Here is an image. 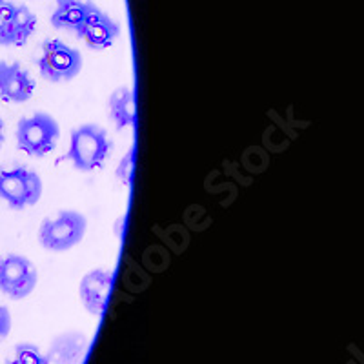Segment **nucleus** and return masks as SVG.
<instances>
[{"mask_svg":"<svg viewBox=\"0 0 364 364\" xmlns=\"http://www.w3.org/2000/svg\"><path fill=\"white\" fill-rule=\"evenodd\" d=\"M60 128L48 113H33L17 124V148L29 157H46L57 148Z\"/></svg>","mask_w":364,"mask_h":364,"instance_id":"obj_3","label":"nucleus"},{"mask_svg":"<svg viewBox=\"0 0 364 364\" xmlns=\"http://www.w3.org/2000/svg\"><path fill=\"white\" fill-rule=\"evenodd\" d=\"M0 2H2V0H0Z\"/></svg>","mask_w":364,"mask_h":364,"instance_id":"obj_19","label":"nucleus"},{"mask_svg":"<svg viewBox=\"0 0 364 364\" xmlns=\"http://www.w3.org/2000/svg\"><path fill=\"white\" fill-rule=\"evenodd\" d=\"M87 220L75 210L58 211L55 217L42 220L38 228V242L50 252H66L84 239Z\"/></svg>","mask_w":364,"mask_h":364,"instance_id":"obj_2","label":"nucleus"},{"mask_svg":"<svg viewBox=\"0 0 364 364\" xmlns=\"http://www.w3.org/2000/svg\"><path fill=\"white\" fill-rule=\"evenodd\" d=\"M35 29L37 17L28 6L0 2V46H24Z\"/></svg>","mask_w":364,"mask_h":364,"instance_id":"obj_7","label":"nucleus"},{"mask_svg":"<svg viewBox=\"0 0 364 364\" xmlns=\"http://www.w3.org/2000/svg\"><path fill=\"white\" fill-rule=\"evenodd\" d=\"M108 113L117 129L132 128L135 124V97L129 87L113 91L108 102Z\"/></svg>","mask_w":364,"mask_h":364,"instance_id":"obj_13","label":"nucleus"},{"mask_svg":"<svg viewBox=\"0 0 364 364\" xmlns=\"http://www.w3.org/2000/svg\"><path fill=\"white\" fill-rule=\"evenodd\" d=\"M133 168H135V148H129L122 159H120L119 166H117V178H119L120 184H124V186H129V182H132L133 177Z\"/></svg>","mask_w":364,"mask_h":364,"instance_id":"obj_15","label":"nucleus"},{"mask_svg":"<svg viewBox=\"0 0 364 364\" xmlns=\"http://www.w3.org/2000/svg\"><path fill=\"white\" fill-rule=\"evenodd\" d=\"M35 93V80L18 63L0 60V99L6 102H28Z\"/></svg>","mask_w":364,"mask_h":364,"instance_id":"obj_9","label":"nucleus"},{"mask_svg":"<svg viewBox=\"0 0 364 364\" xmlns=\"http://www.w3.org/2000/svg\"><path fill=\"white\" fill-rule=\"evenodd\" d=\"M87 350V339L80 331H66L55 337L48 350L50 364H82Z\"/></svg>","mask_w":364,"mask_h":364,"instance_id":"obj_12","label":"nucleus"},{"mask_svg":"<svg viewBox=\"0 0 364 364\" xmlns=\"http://www.w3.org/2000/svg\"><path fill=\"white\" fill-rule=\"evenodd\" d=\"M109 151L112 141L106 129L97 124H82L71 132L70 148L64 159L73 164L75 170L87 173L102 168Z\"/></svg>","mask_w":364,"mask_h":364,"instance_id":"obj_1","label":"nucleus"},{"mask_svg":"<svg viewBox=\"0 0 364 364\" xmlns=\"http://www.w3.org/2000/svg\"><path fill=\"white\" fill-rule=\"evenodd\" d=\"M11 331V314L6 306H0V343L9 336Z\"/></svg>","mask_w":364,"mask_h":364,"instance_id":"obj_16","label":"nucleus"},{"mask_svg":"<svg viewBox=\"0 0 364 364\" xmlns=\"http://www.w3.org/2000/svg\"><path fill=\"white\" fill-rule=\"evenodd\" d=\"M38 71L48 82H70L82 70V55L66 42L50 38L42 44Z\"/></svg>","mask_w":364,"mask_h":364,"instance_id":"obj_4","label":"nucleus"},{"mask_svg":"<svg viewBox=\"0 0 364 364\" xmlns=\"http://www.w3.org/2000/svg\"><path fill=\"white\" fill-rule=\"evenodd\" d=\"M124 224H126V215H120L115 223V235L117 237H122V230H124Z\"/></svg>","mask_w":364,"mask_h":364,"instance_id":"obj_17","label":"nucleus"},{"mask_svg":"<svg viewBox=\"0 0 364 364\" xmlns=\"http://www.w3.org/2000/svg\"><path fill=\"white\" fill-rule=\"evenodd\" d=\"M42 197V181L37 171L26 166L0 170V200L11 210L35 206Z\"/></svg>","mask_w":364,"mask_h":364,"instance_id":"obj_5","label":"nucleus"},{"mask_svg":"<svg viewBox=\"0 0 364 364\" xmlns=\"http://www.w3.org/2000/svg\"><path fill=\"white\" fill-rule=\"evenodd\" d=\"M37 282V268L29 259L18 253L0 257V294L13 301H21L33 294Z\"/></svg>","mask_w":364,"mask_h":364,"instance_id":"obj_6","label":"nucleus"},{"mask_svg":"<svg viewBox=\"0 0 364 364\" xmlns=\"http://www.w3.org/2000/svg\"><path fill=\"white\" fill-rule=\"evenodd\" d=\"M75 35L82 38L90 50L100 51L109 48L120 37V26L102 9L97 8Z\"/></svg>","mask_w":364,"mask_h":364,"instance_id":"obj_10","label":"nucleus"},{"mask_svg":"<svg viewBox=\"0 0 364 364\" xmlns=\"http://www.w3.org/2000/svg\"><path fill=\"white\" fill-rule=\"evenodd\" d=\"M97 6L90 0H57L50 22L55 29L77 33Z\"/></svg>","mask_w":364,"mask_h":364,"instance_id":"obj_11","label":"nucleus"},{"mask_svg":"<svg viewBox=\"0 0 364 364\" xmlns=\"http://www.w3.org/2000/svg\"><path fill=\"white\" fill-rule=\"evenodd\" d=\"M6 141V135H4V120L0 119V148H2V144H4Z\"/></svg>","mask_w":364,"mask_h":364,"instance_id":"obj_18","label":"nucleus"},{"mask_svg":"<svg viewBox=\"0 0 364 364\" xmlns=\"http://www.w3.org/2000/svg\"><path fill=\"white\" fill-rule=\"evenodd\" d=\"M6 364H50V359L37 344L21 343L15 346L11 357L6 359Z\"/></svg>","mask_w":364,"mask_h":364,"instance_id":"obj_14","label":"nucleus"},{"mask_svg":"<svg viewBox=\"0 0 364 364\" xmlns=\"http://www.w3.org/2000/svg\"><path fill=\"white\" fill-rule=\"evenodd\" d=\"M113 286L112 269H91L82 277L79 284V297L82 306L91 315H102L104 308L108 304L109 291Z\"/></svg>","mask_w":364,"mask_h":364,"instance_id":"obj_8","label":"nucleus"}]
</instances>
